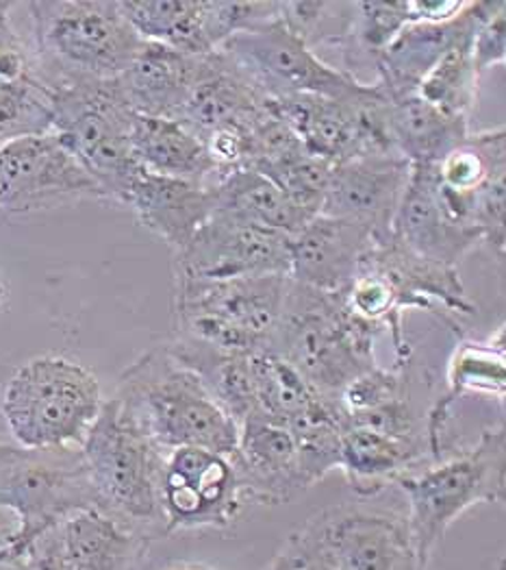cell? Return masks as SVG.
Segmentation results:
<instances>
[{
  "label": "cell",
  "mask_w": 506,
  "mask_h": 570,
  "mask_svg": "<svg viewBox=\"0 0 506 570\" xmlns=\"http://www.w3.org/2000/svg\"><path fill=\"white\" fill-rule=\"evenodd\" d=\"M374 239L364 225L318 214L289 236V279L339 294L353 284Z\"/></svg>",
  "instance_id": "22"
},
{
  "label": "cell",
  "mask_w": 506,
  "mask_h": 570,
  "mask_svg": "<svg viewBox=\"0 0 506 570\" xmlns=\"http://www.w3.org/2000/svg\"><path fill=\"white\" fill-rule=\"evenodd\" d=\"M472 42L474 38L450 48L417 86V95L424 100L463 120H469L476 107L480 83V72L472 55Z\"/></svg>",
  "instance_id": "36"
},
{
  "label": "cell",
  "mask_w": 506,
  "mask_h": 570,
  "mask_svg": "<svg viewBox=\"0 0 506 570\" xmlns=\"http://www.w3.org/2000/svg\"><path fill=\"white\" fill-rule=\"evenodd\" d=\"M79 200H107V196L54 134L0 148V209L36 214Z\"/></svg>",
  "instance_id": "12"
},
{
  "label": "cell",
  "mask_w": 506,
  "mask_h": 570,
  "mask_svg": "<svg viewBox=\"0 0 506 570\" xmlns=\"http://www.w3.org/2000/svg\"><path fill=\"white\" fill-rule=\"evenodd\" d=\"M255 173L268 177L305 216L314 218L323 212L333 164L316 157L300 142L266 161Z\"/></svg>",
  "instance_id": "37"
},
{
  "label": "cell",
  "mask_w": 506,
  "mask_h": 570,
  "mask_svg": "<svg viewBox=\"0 0 506 570\" xmlns=\"http://www.w3.org/2000/svg\"><path fill=\"white\" fill-rule=\"evenodd\" d=\"M250 375L257 403L255 416H264L282 428L324 399L272 351L250 353Z\"/></svg>",
  "instance_id": "33"
},
{
  "label": "cell",
  "mask_w": 506,
  "mask_h": 570,
  "mask_svg": "<svg viewBox=\"0 0 506 570\" xmlns=\"http://www.w3.org/2000/svg\"><path fill=\"white\" fill-rule=\"evenodd\" d=\"M18 533H20L18 519L9 510L0 508V560H16L13 549L18 542Z\"/></svg>",
  "instance_id": "44"
},
{
  "label": "cell",
  "mask_w": 506,
  "mask_h": 570,
  "mask_svg": "<svg viewBox=\"0 0 506 570\" xmlns=\"http://www.w3.org/2000/svg\"><path fill=\"white\" fill-rule=\"evenodd\" d=\"M20 558L24 560L27 570H70L63 544H61L59 527L50 529L44 535L33 540Z\"/></svg>",
  "instance_id": "43"
},
{
  "label": "cell",
  "mask_w": 506,
  "mask_h": 570,
  "mask_svg": "<svg viewBox=\"0 0 506 570\" xmlns=\"http://www.w3.org/2000/svg\"><path fill=\"white\" fill-rule=\"evenodd\" d=\"M244 503L229 455L191 446L168 453L161 481L166 535L200 529L227 531L239 519Z\"/></svg>",
  "instance_id": "13"
},
{
  "label": "cell",
  "mask_w": 506,
  "mask_h": 570,
  "mask_svg": "<svg viewBox=\"0 0 506 570\" xmlns=\"http://www.w3.org/2000/svg\"><path fill=\"white\" fill-rule=\"evenodd\" d=\"M380 92L385 95L389 138L411 166H437L469 136V120L437 109L417 90L385 92L380 88Z\"/></svg>",
  "instance_id": "26"
},
{
  "label": "cell",
  "mask_w": 506,
  "mask_h": 570,
  "mask_svg": "<svg viewBox=\"0 0 506 570\" xmlns=\"http://www.w3.org/2000/svg\"><path fill=\"white\" fill-rule=\"evenodd\" d=\"M54 96L33 70L0 83V148L52 134Z\"/></svg>",
  "instance_id": "35"
},
{
  "label": "cell",
  "mask_w": 506,
  "mask_h": 570,
  "mask_svg": "<svg viewBox=\"0 0 506 570\" xmlns=\"http://www.w3.org/2000/svg\"><path fill=\"white\" fill-rule=\"evenodd\" d=\"M13 7H16V2H7V0H0V16H9Z\"/></svg>",
  "instance_id": "47"
},
{
  "label": "cell",
  "mask_w": 506,
  "mask_h": 570,
  "mask_svg": "<svg viewBox=\"0 0 506 570\" xmlns=\"http://www.w3.org/2000/svg\"><path fill=\"white\" fill-rule=\"evenodd\" d=\"M207 55H185L163 45L143 42L129 68L118 77L133 114L175 120L202 77Z\"/></svg>",
  "instance_id": "23"
},
{
  "label": "cell",
  "mask_w": 506,
  "mask_h": 570,
  "mask_svg": "<svg viewBox=\"0 0 506 570\" xmlns=\"http://www.w3.org/2000/svg\"><path fill=\"white\" fill-rule=\"evenodd\" d=\"M359 266L385 282L403 314L407 309H421L439 318L435 305H441L448 318L455 314L472 316L476 312L457 268L417 255L391 234L374 239Z\"/></svg>",
  "instance_id": "17"
},
{
  "label": "cell",
  "mask_w": 506,
  "mask_h": 570,
  "mask_svg": "<svg viewBox=\"0 0 506 570\" xmlns=\"http://www.w3.org/2000/svg\"><path fill=\"white\" fill-rule=\"evenodd\" d=\"M92 371L68 357L29 360L7 381L0 412L16 444L27 449L83 446L102 410Z\"/></svg>",
  "instance_id": "5"
},
{
  "label": "cell",
  "mask_w": 506,
  "mask_h": 570,
  "mask_svg": "<svg viewBox=\"0 0 506 570\" xmlns=\"http://www.w3.org/2000/svg\"><path fill=\"white\" fill-rule=\"evenodd\" d=\"M70 570H139L150 540L111 517L88 510L59 524Z\"/></svg>",
  "instance_id": "29"
},
{
  "label": "cell",
  "mask_w": 506,
  "mask_h": 570,
  "mask_svg": "<svg viewBox=\"0 0 506 570\" xmlns=\"http://www.w3.org/2000/svg\"><path fill=\"white\" fill-rule=\"evenodd\" d=\"M287 285V275L196 279L175 273L177 335L239 353L268 351Z\"/></svg>",
  "instance_id": "8"
},
{
  "label": "cell",
  "mask_w": 506,
  "mask_h": 570,
  "mask_svg": "<svg viewBox=\"0 0 506 570\" xmlns=\"http://www.w3.org/2000/svg\"><path fill=\"white\" fill-rule=\"evenodd\" d=\"M218 50L272 100L289 96L355 98L368 90L324 61L280 18L232 36Z\"/></svg>",
  "instance_id": "10"
},
{
  "label": "cell",
  "mask_w": 506,
  "mask_h": 570,
  "mask_svg": "<svg viewBox=\"0 0 506 570\" xmlns=\"http://www.w3.org/2000/svg\"><path fill=\"white\" fill-rule=\"evenodd\" d=\"M411 177V164L396 153L366 155L333 166L320 214L368 227L387 238Z\"/></svg>",
  "instance_id": "16"
},
{
  "label": "cell",
  "mask_w": 506,
  "mask_h": 570,
  "mask_svg": "<svg viewBox=\"0 0 506 570\" xmlns=\"http://www.w3.org/2000/svg\"><path fill=\"white\" fill-rule=\"evenodd\" d=\"M4 294H7V287H4V282H2V277H0V303L4 301Z\"/></svg>",
  "instance_id": "48"
},
{
  "label": "cell",
  "mask_w": 506,
  "mask_h": 570,
  "mask_svg": "<svg viewBox=\"0 0 506 570\" xmlns=\"http://www.w3.org/2000/svg\"><path fill=\"white\" fill-rule=\"evenodd\" d=\"M125 205L131 207L139 223L163 239L175 255L181 253L194 234L211 218L214 194L209 186L141 170Z\"/></svg>",
  "instance_id": "24"
},
{
  "label": "cell",
  "mask_w": 506,
  "mask_h": 570,
  "mask_svg": "<svg viewBox=\"0 0 506 570\" xmlns=\"http://www.w3.org/2000/svg\"><path fill=\"white\" fill-rule=\"evenodd\" d=\"M27 9L33 72L50 88L118 79L143 45L120 0H36Z\"/></svg>",
  "instance_id": "3"
},
{
  "label": "cell",
  "mask_w": 506,
  "mask_h": 570,
  "mask_svg": "<svg viewBox=\"0 0 506 570\" xmlns=\"http://www.w3.org/2000/svg\"><path fill=\"white\" fill-rule=\"evenodd\" d=\"M264 570H333L320 533L311 521L294 531Z\"/></svg>",
  "instance_id": "40"
},
{
  "label": "cell",
  "mask_w": 506,
  "mask_h": 570,
  "mask_svg": "<svg viewBox=\"0 0 506 570\" xmlns=\"http://www.w3.org/2000/svg\"><path fill=\"white\" fill-rule=\"evenodd\" d=\"M131 144L136 159L146 173L209 188L222 177L209 148L179 120L136 114Z\"/></svg>",
  "instance_id": "27"
},
{
  "label": "cell",
  "mask_w": 506,
  "mask_h": 570,
  "mask_svg": "<svg viewBox=\"0 0 506 570\" xmlns=\"http://www.w3.org/2000/svg\"><path fill=\"white\" fill-rule=\"evenodd\" d=\"M0 570H27V567H24V560H22V558H16V560L4 562Z\"/></svg>",
  "instance_id": "46"
},
{
  "label": "cell",
  "mask_w": 506,
  "mask_h": 570,
  "mask_svg": "<svg viewBox=\"0 0 506 570\" xmlns=\"http://www.w3.org/2000/svg\"><path fill=\"white\" fill-rule=\"evenodd\" d=\"M230 462L246 501L282 505L309 490L296 438L289 429L264 416L241 423Z\"/></svg>",
  "instance_id": "20"
},
{
  "label": "cell",
  "mask_w": 506,
  "mask_h": 570,
  "mask_svg": "<svg viewBox=\"0 0 506 570\" xmlns=\"http://www.w3.org/2000/svg\"><path fill=\"white\" fill-rule=\"evenodd\" d=\"M175 273L196 279L289 277V236L214 212L181 253Z\"/></svg>",
  "instance_id": "14"
},
{
  "label": "cell",
  "mask_w": 506,
  "mask_h": 570,
  "mask_svg": "<svg viewBox=\"0 0 506 570\" xmlns=\"http://www.w3.org/2000/svg\"><path fill=\"white\" fill-rule=\"evenodd\" d=\"M52 134L92 175L107 200L125 205L143 168L131 144L136 114L118 79L61 83L52 88Z\"/></svg>",
  "instance_id": "7"
},
{
  "label": "cell",
  "mask_w": 506,
  "mask_h": 570,
  "mask_svg": "<svg viewBox=\"0 0 506 570\" xmlns=\"http://www.w3.org/2000/svg\"><path fill=\"white\" fill-rule=\"evenodd\" d=\"M463 394L505 401V327H498L485 342H460L457 346L448 371V392L437 403L453 410V403Z\"/></svg>",
  "instance_id": "34"
},
{
  "label": "cell",
  "mask_w": 506,
  "mask_h": 570,
  "mask_svg": "<svg viewBox=\"0 0 506 570\" xmlns=\"http://www.w3.org/2000/svg\"><path fill=\"white\" fill-rule=\"evenodd\" d=\"M122 11L143 42L207 55L214 48L202 22V0H120Z\"/></svg>",
  "instance_id": "32"
},
{
  "label": "cell",
  "mask_w": 506,
  "mask_h": 570,
  "mask_svg": "<svg viewBox=\"0 0 506 570\" xmlns=\"http://www.w3.org/2000/svg\"><path fill=\"white\" fill-rule=\"evenodd\" d=\"M29 70H33L31 50L16 33L11 16H0V83L18 79Z\"/></svg>",
  "instance_id": "42"
},
{
  "label": "cell",
  "mask_w": 506,
  "mask_h": 570,
  "mask_svg": "<svg viewBox=\"0 0 506 570\" xmlns=\"http://www.w3.org/2000/svg\"><path fill=\"white\" fill-rule=\"evenodd\" d=\"M270 107L272 98L264 95L222 50H214L207 55L202 77L175 120L207 144L220 134H248Z\"/></svg>",
  "instance_id": "18"
},
{
  "label": "cell",
  "mask_w": 506,
  "mask_h": 570,
  "mask_svg": "<svg viewBox=\"0 0 506 570\" xmlns=\"http://www.w3.org/2000/svg\"><path fill=\"white\" fill-rule=\"evenodd\" d=\"M81 451L100 512L150 542L166 538L161 481L168 453L113 399L102 403Z\"/></svg>",
  "instance_id": "4"
},
{
  "label": "cell",
  "mask_w": 506,
  "mask_h": 570,
  "mask_svg": "<svg viewBox=\"0 0 506 570\" xmlns=\"http://www.w3.org/2000/svg\"><path fill=\"white\" fill-rule=\"evenodd\" d=\"M435 175L446 207L465 225L474 227L476 196L506 179L505 129L469 134L435 166Z\"/></svg>",
  "instance_id": "28"
},
{
  "label": "cell",
  "mask_w": 506,
  "mask_h": 570,
  "mask_svg": "<svg viewBox=\"0 0 506 570\" xmlns=\"http://www.w3.org/2000/svg\"><path fill=\"white\" fill-rule=\"evenodd\" d=\"M163 346L177 362L198 375L220 407L235 421L237 429L257 414L250 353L227 351L179 335Z\"/></svg>",
  "instance_id": "30"
},
{
  "label": "cell",
  "mask_w": 506,
  "mask_h": 570,
  "mask_svg": "<svg viewBox=\"0 0 506 570\" xmlns=\"http://www.w3.org/2000/svg\"><path fill=\"white\" fill-rule=\"evenodd\" d=\"M0 508L20 523L13 558L75 514L100 512L81 446L27 449L0 442Z\"/></svg>",
  "instance_id": "9"
},
{
  "label": "cell",
  "mask_w": 506,
  "mask_h": 570,
  "mask_svg": "<svg viewBox=\"0 0 506 570\" xmlns=\"http://www.w3.org/2000/svg\"><path fill=\"white\" fill-rule=\"evenodd\" d=\"M426 446L364 428L341 429L339 469L353 492L371 499L400 479L433 464Z\"/></svg>",
  "instance_id": "25"
},
{
  "label": "cell",
  "mask_w": 506,
  "mask_h": 570,
  "mask_svg": "<svg viewBox=\"0 0 506 570\" xmlns=\"http://www.w3.org/2000/svg\"><path fill=\"white\" fill-rule=\"evenodd\" d=\"M161 570H218L214 569V567H209V564H202V562H172V564H168L166 569Z\"/></svg>",
  "instance_id": "45"
},
{
  "label": "cell",
  "mask_w": 506,
  "mask_h": 570,
  "mask_svg": "<svg viewBox=\"0 0 506 570\" xmlns=\"http://www.w3.org/2000/svg\"><path fill=\"white\" fill-rule=\"evenodd\" d=\"M391 236L417 255L457 268L460 259L485 244L483 234L459 220L444 203L435 166H411Z\"/></svg>",
  "instance_id": "19"
},
{
  "label": "cell",
  "mask_w": 506,
  "mask_h": 570,
  "mask_svg": "<svg viewBox=\"0 0 506 570\" xmlns=\"http://www.w3.org/2000/svg\"><path fill=\"white\" fill-rule=\"evenodd\" d=\"M159 449H207L232 455L239 429L205 383L166 346L136 360L111 396Z\"/></svg>",
  "instance_id": "1"
},
{
  "label": "cell",
  "mask_w": 506,
  "mask_h": 570,
  "mask_svg": "<svg viewBox=\"0 0 506 570\" xmlns=\"http://www.w3.org/2000/svg\"><path fill=\"white\" fill-rule=\"evenodd\" d=\"M333 570H421L407 514L335 505L309 519Z\"/></svg>",
  "instance_id": "15"
},
{
  "label": "cell",
  "mask_w": 506,
  "mask_h": 570,
  "mask_svg": "<svg viewBox=\"0 0 506 570\" xmlns=\"http://www.w3.org/2000/svg\"><path fill=\"white\" fill-rule=\"evenodd\" d=\"M472 55H474V63H476L480 77L489 68H494L498 63H505L506 7L480 24V29L476 31L474 42H472Z\"/></svg>",
  "instance_id": "41"
},
{
  "label": "cell",
  "mask_w": 506,
  "mask_h": 570,
  "mask_svg": "<svg viewBox=\"0 0 506 570\" xmlns=\"http://www.w3.org/2000/svg\"><path fill=\"white\" fill-rule=\"evenodd\" d=\"M505 483L503 428L485 429L472 449L446 455L396 483L409 499L407 523L421 570L428 569L435 549L453 523L478 503L500 501Z\"/></svg>",
  "instance_id": "6"
},
{
  "label": "cell",
  "mask_w": 506,
  "mask_h": 570,
  "mask_svg": "<svg viewBox=\"0 0 506 570\" xmlns=\"http://www.w3.org/2000/svg\"><path fill=\"white\" fill-rule=\"evenodd\" d=\"M378 333L348 309L341 292H323L289 279L268 351L337 405L350 381L378 366L374 355Z\"/></svg>",
  "instance_id": "2"
},
{
  "label": "cell",
  "mask_w": 506,
  "mask_h": 570,
  "mask_svg": "<svg viewBox=\"0 0 506 570\" xmlns=\"http://www.w3.org/2000/svg\"><path fill=\"white\" fill-rule=\"evenodd\" d=\"M505 7L500 0H478L465 2L455 18L444 22H411L383 50L376 86L385 92L417 90L419 81L450 48L472 40L480 24Z\"/></svg>",
  "instance_id": "21"
},
{
  "label": "cell",
  "mask_w": 506,
  "mask_h": 570,
  "mask_svg": "<svg viewBox=\"0 0 506 570\" xmlns=\"http://www.w3.org/2000/svg\"><path fill=\"white\" fill-rule=\"evenodd\" d=\"M278 18L314 52L341 47L348 38L355 2H280Z\"/></svg>",
  "instance_id": "38"
},
{
  "label": "cell",
  "mask_w": 506,
  "mask_h": 570,
  "mask_svg": "<svg viewBox=\"0 0 506 570\" xmlns=\"http://www.w3.org/2000/svg\"><path fill=\"white\" fill-rule=\"evenodd\" d=\"M275 107L305 148L333 166L366 155H400L389 138L385 95L376 83L355 98L289 96L275 100Z\"/></svg>",
  "instance_id": "11"
},
{
  "label": "cell",
  "mask_w": 506,
  "mask_h": 570,
  "mask_svg": "<svg viewBox=\"0 0 506 570\" xmlns=\"http://www.w3.org/2000/svg\"><path fill=\"white\" fill-rule=\"evenodd\" d=\"M214 212L294 236L311 218L305 216L261 173L237 168L222 175L214 186Z\"/></svg>",
  "instance_id": "31"
},
{
  "label": "cell",
  "mask_w": 506,
  "mask_h": 570,
  "mask_svg": "<svg viewBox=\"0 0 506 570\" xmlns=\"http://www.w3.org/2000/svg\"><path fill=\"white\" fill-rule=\"evenodd\" d=\"M280 2L275 0H214L202 2L205 33L214 50L229 38L268 24L278 18Z\"/></svg>",
  "instance_id": "39"
}]
</instances>
